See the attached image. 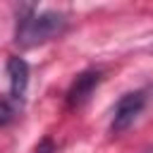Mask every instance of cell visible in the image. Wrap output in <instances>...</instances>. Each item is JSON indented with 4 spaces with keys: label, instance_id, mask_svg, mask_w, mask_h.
Returning <instances> with one entry per match:
<instances>
[{
    "label": "cell",
    "instance_id": "obj_5",
    "mask_svg": "<svg viewBox=\"0 0 153 153\" xmlns=\"http://www.w3.org/2000/svg\"><path fill=\"white\" fill-rule=\"evenodd\" d=\"M14 120V108L7 100H0V127H7Z\"/></svg>",
    "mask_w": 153,
    "mask_h": 153
},
{
    "label": "cell",
    "instance_id": "obj_6",
    "mask_svg": "<svg viewBox=\"0 0 153 153\" xmlns=\"http://www.w3.org/2000/svg\"><path fill=\"white\" fill-rule=\"evenodd\" d=\"M33 153H55V143H53V139H41V143L36 146V151Z\"/></svg>",
    "mask_w": 153,
    "mask_h": 153
},
{
    "label": "cell",
    "instance_id": "obj_3",
    "mask_svg": "<svg viewBox=\"0 0 153 153\" xmlns=\"http://www.w3.org/2000/svg\"><path fill=\"white\" fill-rule=\"evenodd\" d=\"M100 79H103V72H98V69H86V72H81V74L72 81V86H69V91H67V108H69V110L81 108V105L91 98V93L96 91V86L100 84Z\"/></svg>",
    "mask_w": 153,
    "mask_h": 153
},
{
    "label": "cell",
    "instance_id": "obj_4",
    "mask_svg": "<svg viewBox=\"0 0 153 153\" xmlns=\"http://www.w3.org/2000/svg\"><path fill=\"white\" fill-rule=\"evenodd\" d=\"M7 76H10V98L14 103L24 100L26 86H29V65L24 57L19 55H10L7 57Z\"/></svg>",
    "mask_w": 153,
    "mask_h": 153
},
{
    "label": "cell",
    "instance_id": "obj_2",
    "mask_svg": "<svg viewBox=\"0 0 153 153\" xmlns=\"http://www.w3.org/2000/svg\"><path fill=\"white\" fill-rule=\"evenodd\" d=\"M143 105H146V93H143V91H131V93H124V96L117 100L115 110H112L110 131H112V134H120V131L129 129V127L134 124V120L141 115Z\"/></svg>",
    "mask_w": 153,
    "mask_h": 153
},
{
    "label": "cell",
    "instance_id": "obj_1",
    "mask_svg": "<svg viewBox=\"0 0 153 153\" xmlns=\"http://www.w3.org/2000/svg\"><path fill=\"white\" fill-rule=\"evenodd\" d=\"M67 31V17L62 12H29L17 22L14 41L22 48H33L41 43H48L53 38H60Z\"/></svg>",
    "mask_w": 153,
    "mask_h": 153
}]
</instances>
